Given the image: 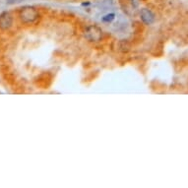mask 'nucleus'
<instances>
[{
    "label": "nucleus",
    "mask_w": 188,
    "mask_h": 188,
    "mask_svg": "<svg viewBox=\"0 0 188 188\" xmlns=\"http://www.w3.org/2000/svg\"><path fill=\"white\" fill-rule=\"evenodd\" d=\"M20 17L22 21L25 22V23H32L34 20H37L38 17V13L36 10V8L32 6H26L22 8V10L20 11Z\"/></svg>",
    "instance_id": "nucleus-1"
},
{
    "label": "nucleus",
    "mask_w": 188,
    "mask_h": 188,
    "mask_svg": "<svg viewBox=\"0 0 188 188\" xmlns=\"http://www.w3.org/2000/svg\"><path fill=\"white\" fill-rule=\"evenodd\" d=\"M85 37L91 42H98L102 38V30L96 26H91V27L87 28Z\"/></svg>",
    "instance_id": "nucleus-2"
},
{
    "label": "nucleus",
    "mask_w": 188,
    "mask_h": 188,
    "mask_svg": "<svg viewBox=\"0 0 188 188\" xmlns=\"http://www.w3.org/2000/svg\"><path fill=\"white\" fill-rule=\"evenodd\" d=\"M12 25V17L8 12L3 13L0 16V28L2 30H6L8 28H10V26Z\"/></svg>",
    "instance_id": "nucleus-3"
},
{
    "label": "nucleus",
    "mask_w": 188,
    "mask_h": 188,
    "mask_svg": "<svg viewBox=\"0 0 188 188\" xmlns=\"http://www.w3.org/2000/svg\"><path fill=\"white\" fill-rule=\"evenodd\" d=\"M141 18L143 20V22H145L146 24H151L154 22V15H153V13L149 10V9H146V8H144L141 11Z\"/></svg>",
    "instance_id": "nucleus-4"
}]
</instances>
